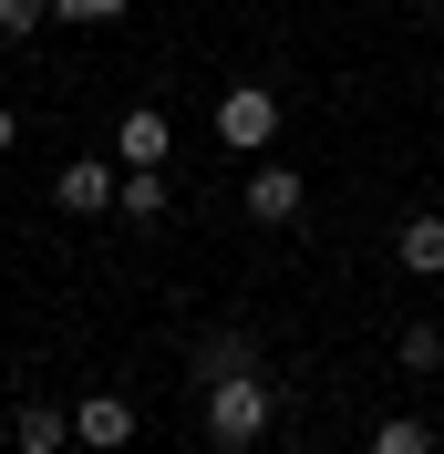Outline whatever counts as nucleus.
<instances>
[{
  "label": "nucleus",
  "mask_w": 444,
  "mask_h": 454,
  "mask_svg": "<svg viewBox=\"0 0 444 454\" xmlns=\"http://www.w3.org/2000/svg\"><path fill=\"white\" fill-rule=\"evenodd\" d=\"M269 424H279V393L258 382V372H227V382H207V444H218V454H249Z\"/></svg>",
  "instance_id": "f257e3e1"
},
{
  "label": "nucleus",
  "mask_w": 444,
  "mask_h": 454,
  "mask_svg": "<svg viewBox=\"0 0 444 454\" xmlns=\"http://www.w3.org/2000/svg\"><path fill=\"white\" fill-rule=\"evenodd\" d=\"M269 135H279V93H269V83H227V93H218V145L258 155Z\"/></svg>",
  "instance_id": "f03ea898"
},
{
  "label": "nucleus",
  "mask_w": 444,
  "mask_h": 454,
  "mask_svg": "<svg viewBox=\"0 0 444 454\" xmlns=\"http://www.w3.org/2000/svg\"><path fill=\"white\" fill-rule=\"evenodd\" d=\"M114 186H124V166H104V155H73V166L52 176V207H62V217H104Z\"/></svg>",
  "instance_id": "7ed1b4c3"
},
{
  "label": "nucleus",
  "mask_w": 444,
  "mask_h": 454,
  "mask_svg": "<svg viewBox=\"0 0 444 454\" xmlns=\"http://www.w3.org/2000/svg\"><path fill=\"white\" fill-rule=\"evenodd\" d=\"M300 207H310V176H300V166H269V155H258V166H249V217H258V227H289Z\"/></svg>",
  "instance_id": "20e7f679"
},
{
  "label": "nucleus",
  "mask_w": 444,
  "mask_h": 454,
  "mask_svg": "<svg viewBox=\"0 0 444 454\" xmlns=\"http://www.w3.org/2000/svg\"><path fill=\"white\" fill-rule=\"evenodd\" d=\"M73 444H83V454H124V444H135V403H124V393H83Z\"/></svg>",
  "instance_id": "39448f33"
},
{
  "label": "nucleus",
  "mask_w": 444,
  "mask_h": 454,
  "mask_svg": "<svg viewBox=\"0 0 444 454\" xmlns=\"http://www.w3.org/2000/svg\"><path fill=\"white\" fill-rule=\"evenodd\" d=\"M392 258H403L414 279H444V217H434V207H414V217L392 227Z\"/></svg>",
  "instance_id": "423d86ee"
},
{
  "label": "nucleus",
  "mask_w": 444,
  "mask_h": 454,
  "mask_svg": "<svg viewBox=\"0 0 444 454\" xmlns=\"http://www.w3.org/2000/svg\"><path fill=\"white\" fill-rule=\"evenodd\" d=\"M73 444V413H62V403H21V413H11V454H62Z\"/></svg>",
  "instance_id": "0eeeda50"
},
{
  "label": "nucleus",
  "mask_w": 444,
  "mask_h": 454,
  "mask_svg": "<svg viewBox=\"0 0 444 454\" xmlns=\"http://www.w3.org/2000/svg\"><path fill=\"white\" fill-rule=\"evenodd\" d=\"M114 166H166V114L135 104L124 124H114Z\"/></svg>",
  "instance_id": "6e6552de"
},
{
  "label": "nucleus",
  "mask_w": 444,
  "mask_h": 454,
  "mask_svg": "<svg viewBox=\"0 0 444 454\" xmlns=\"http://www.w3.org/2000/svg\"><path fill=\"white\" fill-rule=\"evenodd\" d=\"M227 372H258L249 331H207V340H196V393H207V382H227Z\"/></svg>",
  "instance_id": "1a4fd4ad"
},
{
  "label": "nucleus",
  "mask_w": 444,
  "mask_h": 454,
  "mask_svg": "<svg viewBox=\"0 0 444 454\" xmlns=\"http://www.w3.org/2000/svg\"><path fill=\"white\" fill-rule=\"evenodd\" d=\"M114 207H124L135 227H155V217H166V166H124V186H114Z\"/></svg>",
  "instance_id": "9d476101"
},
{
  "label": "nucleus",
  "mask_w": 444,
  "mask_h": 454,
  "mask_svg": "<svg viewBox=\"0 0 444 454\" xmlns=\"http://www.w3.org/2000/svg\"><path fill=\"white\" fill-rule=\"evenodd\" d=\"M361 454H434V424L392 413V424H372V444H361Z\"/></svg>",
  "instance_id": "9b49d317"
},
{
  "label": "nucleus",
  "mask_w": 444,
  "mask_h": 454,
  "mask_svg": "<svg viewBox=\"0 0 444 454\" xmlns=\"http://www.w3.org/2000/svg\"><path fill=\"white\" fill-rule=\"evenodd\" d=\"M392 362H403V372H444V331H434V320H414V331L392 340Z\"/></svg>",
  "instance_id": "f8f14e48"
},
{
  "label": "nucleus",
  "mask_w": 444,
  "mask_h": 454,
  "mask_svg": "<svg viewBox=\"0 0 444 454\" xmlns=\"http://www.w3.org/2000/svg\"><path fill=\"white\" fill-rule=\"evenodd\" d=\"M52 21V0H0V31H42Z\"/></svg>",
  "instance_id": "ddd939ff"
},
{
  "label": "nucleus",
  "mask_w": 444,
  "mask_h": 454,
  "mask_svg": "<svg viewBox=\"0 0 444 454\" xmlns=\"http://www.w3.org/2000/svg\"><path fill=\"white\" fill-rule=\"evenodd\" d=\"M62 21H124V0H52Z\"/></svg>",
  "instance_id": "4468645a"
},
{
  "label": "nucleus",
  "mask_w": 444,
  "mask_h": 454,
  "mask_svg": "<svg viewBox=\"0 0 444 454\" xmlns=\"http://www.w3.org/2000/svg\"><path fill=\"white\" fill-rule=\"evenodd\" d=\"M11 145H21V114H11V104H0V155H11Z\"/></svg>",
  "instance_id": "2eb2a0df"
}]
</instances>
